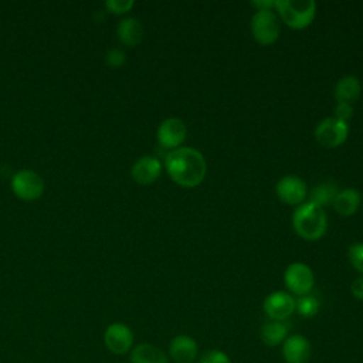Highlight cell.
<instances>
[{"instance_id": "cell-1", "label": "cell", "mask_w": 363, "mask_h": 363, "mask_svg": "<svg viewBox=\"0 0 363 363\" xmlns=\"http://www.w3.org/2000/svg\"><path fill=\"white\" fill-rule=\"evenodd\" d=\"M164 167L176 184L187 189L199 186L207 172L204 156L189 146L170 150L164 157Z\"/></svg>"}, {"instance_id": "cell-2", "label": "cell", "mask_w": 363, "mask_h": 363, "mask_svg": "<svg viewBox=\"0 0 363 363\" xmlns=\"http://www.w3.org/2000/svg\"><path fill=\"white\" fill-rule=\"evenodd\" d=\"M292 225L301 238L316 241L326 233L328 217L322 207L311 201H305L295 208Z\"/></svg>"}, {"instance_id": "cell-3", "label": "cell", "mask_w": 363, "mask_h": 363, "mask_svg": "<svg viewBox=\"0 0 363 363\" xmlns=\"http://www.w3.org/2000/svg\"><path fill=\"white\" fill-rule=\"evenodd\" d=\"M275 9L281 20L295 30L308 27L316 14V3L313 0H275Z\"/></svg>"}, {"instance_id": "cell-4", "label": "cell", "mask_w": 363, "mask_h": 363, "mask_svg": "<svg viewBox=\"0 0 363 363\" xmlns=\"http://www.w3.org/2000/svg\"><path fill=\"white\" fill-rule=\"evenodd\" d=\"M251 34L261 45H269L279 37L278 17L272 10H257L251 17Z\"/></svg>"}, {"instance_id": "cell-5", "label": "cell", "mask_w": 363, "mask_h": 363, "mask_svg": "<svg viewBox=\"0 0 363 363\" xmlns=\"http://www.w3.org/2000/svg\"><path fill=\"white\" fill-rule=\"evenodd\" d=\"M349 135V123L335 116L322 119L315 128V138L319 145L333 149L346 142Z\"/></svg>"}, {"instance_id": "cell-6", "label": "cell", "mask_w": 363, "mask_h": 363, "mask_svg": "<svg viewBox=\"0 0 363 363\" xmlns=\"http://www.w3.org/2000/svg\"><path fill=\"white\" fill-rule=\"evenodd\" d=\"M13 193L21 200H35L44 191V180L43 177L30 169H23L14 173L11 179Z\"/></svg>"}, {"instance_id": "cell-7", "label": "cell", "mask_w": 363, "mask_h": 363, "mask_svg": "<svg viewBox=\"0 0 363 363\" xmlns=\"http://www.w3.org/2000/svg\"><path fill=\"white\" fill-rule=\"evenodd\" d=\"M133 340L135 336L132 329L122 322H113L108 325L104 332V343L106 349L116 356L129 353L133 347Z\"/></svg>"}, {"instance_id": "cell-8", "label": "cell", "mask_w": 363, "mask_h": 363, "mask_svg": "<svg viewBox=\"0 0 363 363\" xmlns=\"http://www.w3.org/2000/svg\"><path fill=\"white\" fill-rule=\"evenodd\" d=\"M285 286L295 295H306L312 291L315 277L312 269L303 262H292L284 274Z\"/></svg>"}, {"instance_id": "cell-9", "label": "cell", "mask_w": 363, "mask_h": 363, "mask_svg": "<svg viewBox=\"0 0 363 363\" xmlns=\"http://www.w3.org/2000/svg\"><path fill=\"white\" fill-rule=\"evenodd\" d=\"M262 309L271 320L284 322L295 312V299L289 292L274 291L264 299Z\"/></svg>"}, {"instance_id": "cell-10", "label": "cell", "mask_w": 363, "mask_h": 363, "mask_svg": "<svg viewBox=\"0 0 363 363\" xmlns=\"http://www.w3.org/2000/svg\"><path fill=\"white\" fill-rule=\"evenodd\" d=\"M275 193H277L278 199L281 201H284L285 204L299 206L301 203H303V200L306 197L308 187H306V183L301 177H298L295 174H288L278 180V183L275 186Z\"/></svg>"}, {"instance_id": "cell-11", "label": "cell", "mask_w": 363, "mask_h": 363, "mask_svg": "<svg viewBox=\"0 0 363 363\" xmlns=\"http://www.w3.org/2000/svg\"><path fill=\"white\" fill-rule=\"evenodd\" d=\"M157 142L163 149H177L187 136V126L180 118H167L157 128Z\"/></svg>"}, {"instance_id": "cell-12", "label": "cell", "mask_w": 363, "mask_h": 363, "mask_svg": "<svg viewBox=\"0 0 363 363\" xmlns=\"http://www.w3.org/2000/svg\"><path fill=\"white\" fill-rule=\"evenodd\" d=\"M312 346L303 335H291L282 343V357L286 363H308Z\"/></svg>"}, {"instance_id": "cell-13", "label": "cell", "mask_w": 363, "mask_h": 363, "mask_svg": "<svg viewBox=\"0 0 363 363\" xmlns=\"http://www.w3.org/2000/svg\"><path fill=\"white\" fill-rule=\"evenodd\" d=\"M199 356V345L189 335H176L169 343V357L176 363H193Z\"/></svg>"}, {"instance_id": "cell-14", "label": "cell", "mask_w": 363, "mask_h": 363, "mask_svg": "<svg viewBox=\"0 0 363 363\" xmlns=\"http://www.w3.org/2000/svg\"><path fill=\"white\" fill-rule=\"evenodd\" d=\"M162 173V163L155 156L139 157L130 169V176L138 184H152Z\"/></svg>"}, {"instance_id": "cell-15", "label": "cell", "mask_w": 363, "mask_h": 363, "mask_svg": "<svg viewBox=\"0 0 363 363\" xmlns=\"http://www.w3.org/2000/svg\"><path fill=\"white\" fill-rule=\"evenodd\" d=\"M130 363H169V356L153 343H139L129 352Z\"/></svg>"}, {"instance_id": "cell-16", "label": "cell", "mask_w": 363, "mask_h": 363, "mask_svg": "<svg viewBox=\"0 0 363 363\" xmlns=\"http://www.w3.org/2000/svg\"><path fill=\"white\" fill-rule=\"evenodd\" d=\"M359 204H360V193L357 189H353V187L339 190V193L336 194L332 203L335 211L343 217H349L354 214L359 208Z\"/></svg>"}, {"instance_id": "cell-17", "label": "cell", "mask_w": 363, "mask_h": 363, "mask_svg": "<svg viewBox=\"0 0 363 363\" xmlns=\"http://www.w3.org/2000/svg\"><path fill=\"white\" fill-rule=\"evenodd\" d=\"M360 91L362 85L359 78L354 75H345L336 82L333 88V95L337 102L352 104L360 96Z\"/></svg>"}, {"instance_id": "cell-18", "label": "cell", "mask_w": 363, "mask_h": 363, "mask_svg": "<svg viewBox=\"0 0 363 363\" xmlns=\"http://www.w3.org/2000/svg\"><path fill=\"white\" fill-rule=\"evenodd\" d=\"M143 37L142 23L135 17L123 18L118 26V38L122 44L128 47H135L140 43Z\"/></svg>"}, {"instance_id": "cell-19", "label": "cell", "mask_w": 363, "mask_h": 363, "mask_svg": "<svg viewBox=\"0 0 363 363\" xmlns=\"http://www.w3.org/2000/svg\"><path fill=\"white\" fill-rule=\"evenodd\" d=\"M259 337L268 347H275L288 337V326L279 320H269L261 326Z\"/></svg>"}, {"instance_id": "cell-20", "label": "cell", "mask_w": 363, "mask_h": 363, "mask_svg": "<svg viewBox=\"0 0 363 363\" xmlns=\"http://www.w3.org/2000/svg\"><path fill=\"white\" fill-rule=\"evenodd\" d=\"M337 193H339L337 183H335L333 180H323L312 187L309 193V201L323 208L333 203Z\"/></svg>"}, {"instance_id": "cell-21", "label": "cell", "mask_w": 363, "mask_h": 363, "mask_svg": "<svg viewBox=\"0 0 363 363\" xmlns=\"http://www.w3.org/2000/svg\"><path fill=\"white\" fill-rule=\"evenodd\" d=\"M320 302L316 296L306 294L299 296L295 301V311L302 316V318H312L319 312Z\"/></svg>"}, {"instance_id": "cell-22", "label": "cell", "mask_w": 363, "mask_h": 363, "mask_svg": "<svg viewBox=\"0 0 363 363\" xmlns=\"http://www.w3.org/2000/svg\"><path fill=\"white\" fill-rule=\"evenodd\" d=\"M349 255V261L352 264V267L363 274V242H354L349 247L347 251Z\"/></svg>"}, {"instance_id": "cell-23", "label": "cell", "mask_w": 363, "mask_h": 363, "mask_svg": "<svg viewBox=\"0 0 363 363\" xmlns=\"http://www.w3.org/2000/svg\"><path fill=\"white\" fill-rule=\"evenodd\" d=\"M199 363H233V362L225 352L220 349H210L200 356Z\"/></svg>"}, {"instance_id": "cell-24", "label": "cell", "mask_w": 363, "mask_h": 363, "mask_svg": "<svg viewBox=\"0 0 363 363\" xmlns=\"http://www.w3.org/2000/svg\"><path fill=\"white\" fill-rule=\"evenodd\" d=\"M126 54L121 48H111L105 54V64L111 68H119L125 64Z\"/></svg>"}, {"instance_id": "cell-25", "label": "cell", "mask_w": 363, "mask_h": 363, "mask_svg": "<svg viewBox=\"0 0 363 363\" xmlns=\"http://www.w3.org/2000/svg\"><path fill=\"white\" fill-rule=\"evenodd\" d=\"M133 0H108L105 7L113 14H125L133 7Z\"/></svg>"}, {"instance_id": "cell-26", "label": "cell", "mask_w": 363, "mask_h": 363, "mask_svg": "<svg viewBox=\"0 0 363 363\" xmlns=\"http://www.w3.org/2000/svg\"><path fill=\"white\" fill-rule=\"evenodd\" d=\"M353 116V106L352 104L346 102H337L335 106V118L340 119L343 122H347Z\"/></svg>"}, {"instance_id": "cell-27", "label": "cell", "mask_w": 363, "mask_h": 363, "mask_svg": "<svg viewBox=\"0 0 363 363\" xmlns=\"http://www.w3.org/2000/svg\"><path fill=\"white\" fill-rule=\"evenodd\" d=\"M350 291H352V295L359 299V301H363V274L360 277H357L352 285H350Z\"/></svg>"}, {"instance_id": "cell-28", "label": "cell", "mask_w": 363, "mask_h": 363, "mask_svg": "<svg viewBox=\"0 0 363 363\" xmlns=\"http://www.w3.org/2000/svg\"><path fill=\"white\" fill-rule=\"evenodd\" d=\"M251 6L257 10H272L275 7V0H255L251 1Z\"/></svg>"}]
</instances>
